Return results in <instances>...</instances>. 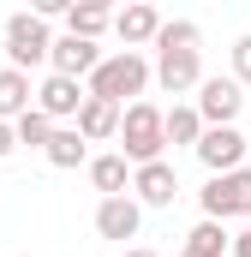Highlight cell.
Listing matches in <instances>:
<instances>
[{"mask_svg": "<svg viewBox=\"0 0 251 257\" xmlns=\"http://www.w3.org/2000/svg\"><path fill=\"white\" fill-rule=\"evenodd\" d=\"M150 78H156V66L144 60V54H132V48H120V54H108V60L96 66V78H90L84 90H90L96 102H114V108H132V102H144Z\"/></svg>", "mask_w": 251, "mask_h": 257, "instance_id": "6da1fadb", "label": "cell"}, {"mask_svg": "<svg viewBox=\"0 0 251 257\" xmlns=\"http://www.w3.org/2000/svg\"><path fill=\"white\" fill-rule=\"evenodd\" d=\"M162 150H168V114L156 102H132L120 114V156L132 168H150L162 162Z\"/></svg>", "mask_w": 251, "mask_h": 257, "instance_id": "7a4b0ae2", "label": "cell"}, {"mask_svg": "<svg viewBox=\"0 0 251 257\" xmlns=\"http://www.w3.org/2000/svg\"><path fill=\"white\" fill-rule=\"evenodd\" d=\"M48 54H54L48 18H36V12H12V18H6V66H12V72H30V66H42Z\"/></svg>", "mask_w": 251, "mask_h": 257, "instance_id": "3957f363", "label": "cell"}, {"mask_svg": "<svg viewBox=\"0 0 251 257\" xmlns=\"http://www.w3.org/2000/svg\"><path fill=\"white\" fill-rule=\"evenodd\" d=\"M197 203H203V221H239L245 215L251 221V168H239V174H215L203 192H197Z\"/></svg>", "mask_w": 251, "mask_h": 257, "instance_id": "277c9868", "label": "cell"}, {"mask_svg": "<svg viewBox=\"0 0 251 257\" xmlns=\"http://www.w3.org/2000/svg\"><path fill=\"white\" fill-rule=\"evenodd\" d=\"M197 162L209 168V180L215 174H239L245 168V132L239 126H209L203 144H197Z\"/></svg>", "mask_w": 251, "mask_h": 257, "instance_id": "5b68a950", "label": "cell"}, {"mask_svg": "<svg viewBox=\"0 0 251 257\" xmlns=\"http://www.w3.org/2000/svg\"><path fill=\"white\" fill-rule=\"evenodd\" d=\"M102 60H108V54H102L96 42H84V36H54V54H48L54 78H72V84H90Z\"/></svg>", "mask_w": 251, "mask_h": 257, "instance_id": "8992f818", "label": "cell"}, {"mask_svg": "<svg viewBox=\"0 0 251 257\" xmlns=\"http://www.w3.org/2000/svg\"><path fill=\"white\" fill-rule=\"evenodd\" d=\"M84 102H90V90L84 84H72V78H42V90H36V108L54 120V126H78V114H84Z\"/></svg>", "mask_w": 251, "mask_h": 257, "instance_id": "52a82bcc", "label": "cell"}, {"mask_svg": "<svg viewBox=\"0 0 251 257\" xmlns=\"http://www.w3.org/2000/svg\"><path fill=\"white\" fill-rule=\"evenodd\" d=\"M239 108H245V90H239L233 78H203V84H197V114H203V126H233Z\"/></svg>", "mask_w": 251, "mask_h": 257, "instance_id": "ba28073f", "label": "cell"}, {"mask_svg": "<svg viewBox=\"0 0 251 257\" xmlns=\"http://www.w3.org/2000/svg\"><path fill=\"white\" fill-rule=\"evenodd\" d=\"M156 84L168 90V96H186L203 84V60H197V48H156Z\"/></svg>", "mask_w": 251, "mask_h": 257, "instance_id": "9c48e42d", "label": "cell"}, {"mask_svg": "<svg viewBox=\"0 0 251 257\" xmlns=\"http://www.w3.org/2000/svg\"><path fill=\"white\" fill-rule=\"evenodd\" d=\"M144 227V203L138 197H102L96 203V233L102 239H138Z\"/></svg>", "mask_w": 251, "mask_h": 257, "instance_id": "30bf717a", "label": "cell"}, {"mask_svg": "<svg viewBox=\"0 0 251 257\" xmlns=\"http://www.w3.org/2000/svg\"><path fill=\"white\" fill-rule=\"evenodd\" d=\"M132 192H138V203H150V209H168V203L180 197V174H174L168 162H150V168L132 174Z\"/></svg>", "mask_w": 251, "mask_h": 257, "instance_id": "8fae6325", "label": "cell"}, {"mask_svg": "<svg viewBox=\"0 0 251 257\" xmlns=\"http://www.w3.org/2000/svg\"><path fill=\"white\" fill-rule=\"evenodd\" d=\"M162 24H168V18H162L156 6H126V12H114V30H120V42L132 48V54H138L144 42H156Z\"/></svg>", "mask_w": 251, "mask_h": 257, "instance_id": "7c38bea8", "label": "cell"}, {"mask_svg": "<svg viewBox=\"0 0 251 257\" xmlns=\"http://www.w3.org/2000/svg\"><path fill=\"white\" fill-rule=\"evenodd\" d=\"M132 174H138V168H132L126 156H90V186L102 197H126L132 192Z\"/></svg>", "mask_w": 251, "mask_h": 257, "instance_id": "4fadbf2b", "label": "cell"}, {"mask_svg": "<svg viewBox=\"0 0 251 257\" xmlns=\"http://www.w3.org/2000/svg\"><path fill=\"white\" fill-rule=\"evenodd\" d=\"M36 90H30V72H12V66H0V120L12 126V120H24L36 102H30Z\"/></svg>", "mask_w": 251, "mask_h": 257, "instance_id": "5bb4252c", "label": "cell"}, {"mask_svg": "<svg viewBox=\"0 0 251 257\" xmlns=\"http://www.w3.org/2000/svg\"><path fill=\"white\" fill-rule=\"evenodd\" d=\"M42 156H48L54 168H90V138H84L78 126H60L54 138H48V150H42Z\"/></svg>", "mask_w": 251, "mask_h": 257, "instance_id": "9a60e30c", "label": "cell"}, {"mask_svg": "<svg viewBox=\"0 0 251 257\" xmlns=\"http://www.w3.org/2000/svg\"><path fill=\"white\" fill-rule=\"evenodd\" d=\"M120 114L126 108H114V102H84V114H78V132L90 138V144H102V138H120Z\"/></svg>", "mask_w": 251, "mask_h": 257, "instance_id": "2e32d148", "label": "cell"}, {"mask_svg": "<svg viewBox=\"0 0 251 257\" xmlns=\"http://www.w3.org/2000/svg\"><path fill=\"white\" fill-rule=\"evenodd\" d=\"M180 257H233V239H227L221 221H197V227L186 233V251Z\"/></svg>", "mask_w": 251, "mask_h": 257, "instance_id": "e0dca14e", "label": "cell"}, {"mask_svg": "<svg viewBox=\"0 0 251 257\" xmlns=\"http://www.w3.org/2000/svg\"><path fill=\"white\" fill-rule=\"evenodd\" d=\"M203 114H197V102H174V108H168V144H191V150H197V144H203Z\"/></svg>", "mask_w": 251, "mask_h": 257, "instance_id": "ac0fdd59", "label": "cell"}, {"mask_svg": "<svg viewBox=\"0 0 251 257\" xmlns=\"http://www.w3.org/2000/svg\"><path fill=\"white\" fill-rule=\"evenodd\" d=\"M108 24H114V12H108V6H96V0H84V6H72V12H66V36H84V42H96Z\"/></svg>", "mask_w": 251, "mask_h": 257, "instance_id": "d6986e66", "label": "cell"}, {"mask_svg": "<svg viewBox=\"0 0 251 257\" xmlns=\"http://www.w3.org/2000/svg\"><path fill=\"white\" fill-rule=\"evenodd\" d=\"M12 132H18V144H30V150H48V138H54V120H48V114H42V108H30V114H24V120H12Z\"/></svg>", "mask_w": 251, "mask_h": 257, "instance_id": "ffe728a7", "label": "cell"}, {"mask_svg": "<svg viewBox=\"0 0 251 257\" xmlns=\"http://www.w3.org/2000/svg\"><path fill=\"white\" fill-rule=\"evenodd\" d=\"M197 42H203V30H197L191 18H168L162 36H156V48H197Z\"/></svg>", "mask_w": 251, "mask_h": 257, "instance_id": "44dd1931", "label": "cell"}, {"mask_svg": "<svg viewBox=\"0 0 251 257\" xmlns=\"http://www.w3.org/2000/svg\"><path fill=\"white\" fill-rule=\"evenodd\" d=\"M233 84H239V90L251 84V36H239V42H233Z\"/></svg>", "mask_w": 251, "mask_h": 257, "instance_id": "7402d4cb", "label": "cell"}, {"mask_svg": "<svg viewBox=\"0 0 251 257\" xmlns=\"http://www.w3.org/2000/svg\"><path fill=\"white\" fill-rule=\"evenodd\" d=\"M12 150H18V132H12V126H6V120H0V162H6Z\"/></svg>", "mask_w": 251, "mask_h": 257, "instance_id": "603a6c76", "label": "cell"}, {"mask_svg": "<svg viewBox=\"0 0 251 257\" xmlns=\"http://www.w3.org/2000/svg\"><path fill=\"white\" fill-rule=\"evenodd\" d=\"M233 257H251V221L239 227V233H233Z\"/></svg>", "mask_w": 251, "mask_h": 257, "instance_id": "cb8c5ba5", "label": "cell"}, {"mask_svg": "<svg viewBox=\"0 0 251 257\" xmlns=\"http://www.w3.org/2000/svg\"><path fill=\"white\" fill-rule=\"evenodd\" d=\"M120 257H162V251H150V245H126Z\"/></svg>", "mask_w": 251, "mask_h": 257, "instance_id": "d4e9b609", "label": "cell"}]
</instances>
